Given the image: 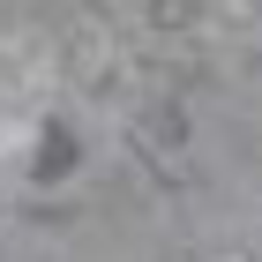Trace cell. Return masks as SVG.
<instances>
[{
	"mask_svg": "<svg viewBox=\"0 0 262 262\" xmlns=\"http://www.w3.org/2000/svg\"><path fill=\"white\" fill-rule=\"evenodd\" d=\"M8 150H23V120L15 113H0V158H8Z\"/></svg>",
	"mask_w": 262,
	"mask_h": 262,
	"instance_id": "6da1fadb",
	"label": "cell"
}]
</instances>
